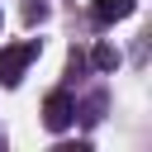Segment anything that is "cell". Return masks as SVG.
Instances as JSON below:
<instances>
[{
    "mask_svg": "<svg viewBox=\"0 0 152 152\" xmlns=\"http://www.w3.org/2000/svg\"><path fill=\"white\" fill-rule=\"evenodd\" d=\"M71 114H76V104H71L66 90H52V95L43 100V124H48L52 133H62V128L71 124Z\"/></svg>",
    "mask_w": 152,
    "mask_h": 152,
    "instance_id": "7a4b0ae2",
    "label": "cell"
},
{
    "mask_svg": "<svg viewBox=\"0 0 152 152\" xmlns=\"http://www.w3.org/2000/svg\"><path fill=\"white\" fill-rule=\"evenodd\" d=\"M90 62H95V66H100V71H114V66H119V52H114V48H109V43H100V48H95V52H90Z\"/></svg>",
    "mask_w": 152,
    "mask_h": 152,
    "instance_id": "277c9868",
    "label": "cell"
},
{
    "mask_svg": "<svg viewBox=\"0 0 152 152\" xmlns=\"http://www.w3.org/2000/svg\"><path fill=\"white\" fill-rule=\"evenodd\" d=\"M138 10V0H90V14L100 24H114V19H128Z\"/></svg>",
    "mask_w": 152,
    "mask_h": 152,
    "instance_id": "3957f363",
    "label": "cell"
},
{
    "mask_svg": "<svg viewBox=\"0 0 152 152\" xmlns=\"http://www.w3.org/2000/svg\"><path fill=\"white\" fill-rule=\"evenodd\" d=\"M33 57H38V43H14V48H0V86H19Z\"/></svg>",
    "mask_w": 152,
    "mask_h": 152,
    "instance_id": "6da1fadb",
    "label": "cell"
}]
</instances>
